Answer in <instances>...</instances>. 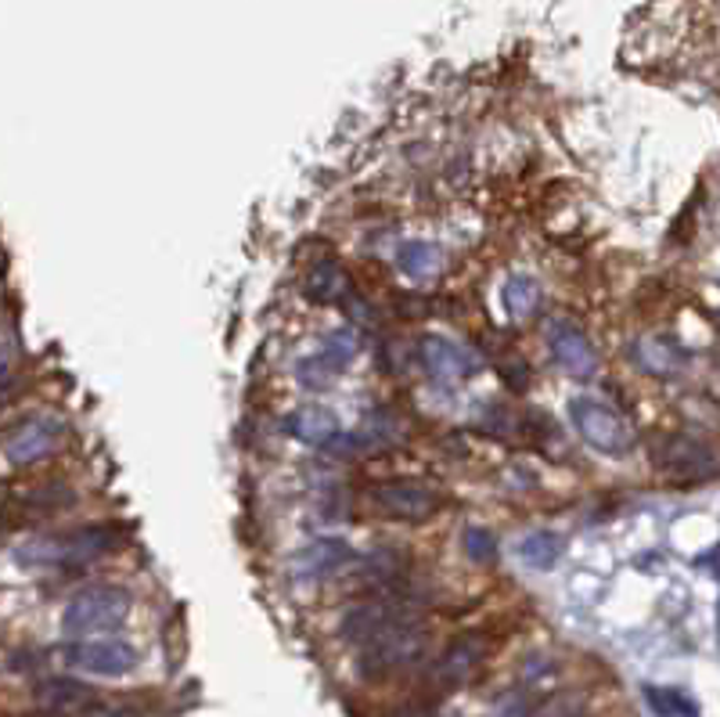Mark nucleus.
Masks as SVG:
<instances>
[{"mask_svg":"<svg viewBox=\"0 0 720 717\" xmlns=\"http://www.w3.org/2000/svg\"><path fill=\"white\" fill-rule=\"evenodd\" d=\"M126 544V530L120 523H94L69 530L58 537H40L19 549V563L37 566V570H76L91 566L97 559L120 552Z\"/></svg>","mask_w":720,"mask_h":717,"instance_id":"nucleus-1","label":"nucleus"},{"mask_svg":"<svg viewBox=\"0 0 720 717\" xmlns=\"http://www.w3.org/2000/svg\"><path fill=\"white\" fill-rule=\"evenodd\" d=\"M357 649H360L357 653V670L371 682L414 667L429 649V631H425L422 613L403 616V621L382 627L379 635H371L364 645H357Z\"/></svg>","mask_w":720,"mask_h":717,"instance_id":"nucleus-2","label":"nucleus"},{"mask_svg":"<svg viewBox=\"0 0 720 717\" xmlns=\"http://www.w3.org/2000/svg\"><path fill=\"white\" fill-rule=\"evenodd\" d=\"M130 616V592L120 584H94L69 598L62 610V631L69 638L109 635Z\"/></svg>","mask_w":720,"mask_h":717,"instance_id":"nucleus-3","label":"nucleus"},{"mask_svg":"<svg viewBox=\"0 0 720 717\" xmlns=\"http://www.w3.org/2000/svg\"><path fill=\"white\" fill-rule=\"evenodd\" d=\"M62 659L65 667L80 670V674H91V678H126L130 670L141 664L137 649L123 638H72L69 645H62Z\"/></svg>","mask_w":720,"mask_h":717,"instance_id":"nucleus-4","label":"nucleus"},{"mask_svg":"<svg viewBox=\"0 0 720 717\" xmlns=\"http://www.w3.org/2000/svg\"><path fill=\"white\" fill-rule=\"evenodd\" d=\"M569 422H573L576 433H580V440L590 443V448L601 451V454L624 458L634 443L627 422L619 419L609 404H601V400H595V397H573L569 400Z\"/></svg>","mask_w":720,"mask_h":717,"instance_id":"nucleus-5","label":"nucleus"},{"mask_svg":"<svg viewBox=\"0 0 720 717\" xmlns=\"http://www.w3.org/2000/svg\"><path fill=\"white\" fill-rule=\"evenodd\" d=\"M62 437L65 419H58V414H25V419H19L0 437V448H4V458L11 465H37L58 451Z\"/></svg>","mask_w":720,"mask_h":717,"instance_id":"nucleus-6","label":"nucleus"},{"mask_svg":"<svg viewBox=\"0 0 720 717\" xmlns=\"http://www.w3.org/2000/svg\"><path fill=\"white\" fill-rule=\"evenodd\" d=\"M652 462L662 477H673L681 483H706L717 477V458L710 443H702L696 437H667L656 443Z\"/></svg>","mask_w":720,"mask_h":717,"instance_id":"nucleus-7","label":"nucleus"},{"mask_svg":"<svg viewBox=\"0 0 720 717\" xmlns=\"http://www.w3.org/2000/svg\"><path fill=\"white\" fill-rule=\"evenodd\" d=\"M374 509L397 523H425L440 512V494L418 480H385L371 491Z\"/></svg>","mask_w":720,"mask_h":717,"instance_id":"nucleus-8","label":"nucleus"},{"mask_svg":"<svg viewBox=\"0 0 720 717\" xmlns=\"http://www.w3.org/2000/svg\"><path fill=\"white\" fill-rule=\"evenodd\" d=\"M414 602L408 598H393V595H374L368 602H357L342 613V624H339V635L350 642V645H364L371 635H379L382 627L403 621V616H414Z\"/></svg>","mask_w":720,"mask_h":717,"instance_id":"nucleus-9","label":"nucleus"},{"mask_svg":"<svg viewBox=\"0 0 720 717\" xmlns=\"http://www.w3.org/2000/svg\"><path fill=\"white\" fill-rule=\"evenodd\" d=\"M547 350L562 365V371L573 379H590L598 371V354L590 347L580 325L573 321H552L547 325Z\"/></svg>","mask_w":720,"mask_h":717,"instance_id":"nucleus-10","label":"nucleus"},{"mask_svg":"<svg viewBox=\"0 0 720 717\" xmlns=\"http://www.w3.org/2000/svg\"><path fill=\"white\" fill-rule=\"evenodd\" d=\"M353 544L339 537V534H325V537H313L307 549L296 555V577L302 581H325V577H336L346 566H353Z\"/></svg>","mask_w":720,"mask_h":717,"instance_id":"nucleus-11","label":"nucleus"},{"mask_svg":"<svg viewBox=\"0 0 720 717\" xmlns=\"http://www.w3.org/2000/svg\"><path fill=\"white\" fill-rule=\"evenodd\" d=\"M483 659H486V638L483 635H461L446 645L436 664H432V685H440V688L465 685L472 674L480 670Z\"/></svg>","mask_w":720,"mask_h":717,"instance_id":"nucleus-12","label":"nucleus"},{"mask_svg":"<svg viewBox=\"0 0 720 717\" xmlns=\"http://www.w3.org/2000/svg\"><path fill=\"white\" fill-rule=\"evenodd\" d=\"M350 357H353V339L346 332H336L321 350L302 357V361L296 365V379L302 386H310V390H321V386L336 382L342 376L346 365H350Z\"/></svg>","mask_w":720,"mask_h":717,"instance_id":"nucleus-13","label":"nucleus"},{"mask_svg":"<svg viewBox=\"0 0 720 717\" xmlns=\"http://www.w3.org/2000/svg\"><path fill=\"white\" fill-rule=\"evenodd\" d=\"M418 357L432 379H446V382H457V379H469L475 371V357L454 342L451 336H422L418 342Z\"/></svg>","mask_w":720,"mask_h":717,"instance_id":"nucleus-14","label":"nucleus"},{"mask_svg":"<svg viewBox=\"0 0 720 717\" xmlns=\"http://www.w3.org/2000/svg\"><path fill=\"white\" fill-rule=\"evenodd\" d=\"M33 699L40 703L43 714L80 717L86 707H94V703H97V693L80 678H65V674H58V678H43L33 688Z\"/></svg>","mask_w":720,"mask_h":717,"instance_id":"nucleus-15","label":"nucleus"},{"mask_svg":"<svg viewBox=\"0 0 720 717\" xmlns=\"http://www.w3.org/2000/svg\"><path fill=\"white\" fill-rule=\"evenodd\" d=\"M285 433L302 443H313V448H328V443L339 437V419H336V411H328L321 404H307L288 414Z\"/></svg>","mask_w":720,"mask_h":717,"instance_id":"nucleus-16","label":"nucleus"},{"mask_svg":"<svg viewBox=\"0 0 720 717\" xmlns=\"http://www.w3.org/2000/svg\"><path fill=\"white\" fill-rule=\"evenodd\" d=\"M302 293H307V299H313V304H339V299H346V293H350V275H346V267L339 260L325 256V260H317L307 270Z\"/></svg>","mask_w":720,"mask_h":717,"instance_id":"nucleus-17","label":"nucleus"},{"mask_svg":"<svg viewBox=\"0 0 720 717\" xmlns=\"http://www.w3.org/2000/svg\"><path fill=\"white\" fill-rule=\"evenodd\" d=\"M562 549H566V544H562L555 530H533V534H526L515 544V555L523 559L529 570H552L562 559Z\"/></svg>","mask_w":720,"mask_h":717,"instance_id":"nucleus-18","label":"nucleus"},{"mask_svg":"<svg viewBox=\"0 0 720 717\" xmlns=\"http://www.w3.org/2000/svg\"><path fill=\"white\" fill-rule=\"evenodd\" d=\"M501 304L508 310V318H529L541 304V285L533 275H512L501 285Z\"/></svg>","mask_w":720,"mask_h":717,"instance_id":"nucleus-19","label":"nucleus"},{"mask_svg":"<svg viewBox=\"0 0 720 717\" xmlns=\"http://www.w3.org/2000/svg\"><path fill=\"white\" fill-rule=\"evenodd\" d=\"M436 264H440V249L432 246V242H403V246L397 249V267L411 278L429 275Z\"/></svg>","mask_w":720,"mask_h":717,"instance_id":"nucleus-20","label":"nucleus"},{"mask_svg":"<svg viewBox=\"0 0 720 717\" xmlns=\"http://www.w3.org/2000/svg\"><path fill=\"white\" fill-rule=\"evenodd\" d=\"M645 699H648V707H652L659 717H699V707L681 693V688H656V685H648L645 688Z\"/></svg>","mask_w":720,"mask_h":717,"instance_id":"nucleus-21","label":"nucleus"},{"mask_svg":"<svg viewBox=\"0 0 720 717\" xmlns=\"http://www.w3.org/2000/svg\"><path fill=\"white\" fill-rule=\"evenodd\" d=\"M461 549L472 559V563H494L497 559V537L490 534L486 526H469L461 534Z\"/></svg>","mask_w":720,"mask_h":717,"instance_id":"nucleus-22","label":"nucleus"},{"mask_svg":"<svg viewBox=\"0 0 720 717\" xmlns=\"http://www.w3.org/2000/svg\"><path fill=\"white\" fill-rule=\"evenodd\" d=\"M11 386H14V382H11V376H8V368H0V408H4L8 400H11Z\"/></svg>","mask_w":720,"mask_h":717,"instance_id":"nucleus-23","label":"nucleus"},{"mask_svg":"<svg viewBox=\"0 0 720 717\" xmlns=\"http://www.w3.org/2000/svg\"><path fill=\"white\" fill-rule=\"evenodd\" d=\"M4 512H8V498H4V486H0V534H4Z\"/></svg>","mask_w":720,"mask_h":717,"instance_id":"nucleus-24","label":"nucleus"},{"mask_svg":"<svg viewBox=\"0 0 720 717\" xmlns=\"http://www.w3.org/2000/svg\"><path fill=\"white\" fill-rule=\"evenodd\" d=\"M29 717H58V714H29Z\"/></svg>","mask_w":720,"mask_h":717,"instance_id":"nucleus-25","label":"nucleus"},{"mask_svg":"<svg viewBox=\"0 0 720 717\" xmlns=\"http://www.w3.org/2000/svg\"><path fill=\"white\" fill-rule=\"evenodd\" d=\"M562 717H584V714H562Z\"/></svg>","mask_w":720,"mask_h":717,"instance_id":"nucleus-26","label":"nucleus"}]
</instances>
